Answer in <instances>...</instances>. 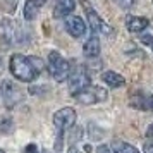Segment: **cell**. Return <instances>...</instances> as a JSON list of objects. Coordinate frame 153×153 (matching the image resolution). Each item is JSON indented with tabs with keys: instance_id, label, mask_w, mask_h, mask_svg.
I'll return each mask as SVG.
<instances>
[{
	"instance_id": "obj_13",
	"label": "cell",
	"mask_w": 153,
	"mask_h": 153,
	"mask_svg": "<svg viewBox=\"0 0 153 153\" xmlns=\"http://www.w3.org/2000/svg\"><path fill=\"white\" fill-rule=\"evenodd\" d=\"M102 79L105 81V84H108V88H120V86H124L126 81L124 77L117 74V72H114V71H107L102 74Z\"/></svg>"
},
{
	"instance_id": "obj_17",
	"label": "cell",
	"mask_w": 153,
	"mask_h": 153,
	"mask_svg": "<svg viewBox=\"0 0 153 153\" xmlns=\"http://www.w3.org/2000/svg\"><path fill=\"white\" fill-rule=\"evenodd\" d=\"M115 4H117L120 9H129L134 5V0H114Z\"/></svg>"
},
{
	"instance_id": "obj_26",
	"label": "cell",
	"mask_w": 153,
	"mask_h": 153,
	"mask_svg": "<svg viewBox=\"0 0 153 153\" xmlns=\"http://www.w3.org/2000/svg\"><path fill=\"white\" fill-rule=\"evenodd\" d=\"M35 153H38V152H35Z\"/></svg>"
},
{
	"instance_id": "obj_11",
	"label": "cell",
	"mask_w": 153,
	"mask_h": 153,
	"mask_svg": "<svg viewBox=\"0 0 153 153\" xmlns=\"http://www.w3.org/2000/svg\"><path fill=\"white\" fill-rule=\"evenodd\" d=\"M2 33H4V38L9 43H17L16 40H19V36H17V24L12 22L10 19H7V17L2 21Z\"/></svg>"
},
{
	"instance_id": "obj_12",
	"label": "cell",
	"mask_w": 153,
	"mask_h": 153,
	"mask_svg": "<svg viewBox=\"0 0 153 153\" xmlns=\"http://www.w3.org/2000/svg\"><path fill=\"white\" fill-rule=\"evenodd\" d=\"M83 52H84V55L90 57V59L98 57V53H100V42H98V36L95 33L86 40V43H84V47H83Z\"/></svg>"
},
{
	"instance_id": "obj_2",
	"label": "cell",
	"mask_w": 153,
	"mask_h": 153,
	"mask_svg": "<svg viewBox=\"0 0 153 153\" xmlns=\"http://www.w3.org/2000/svg\"><path fill=\"white\" fill-rule=\"evenodd\" d=\"M48 72L55 81H65L71 74V64L59 52H50L48 55Z\"/></svg>"
},
{
	"instance_id": "obj_1",
	"label": "cell",
	"mask_w": 153,
	"mask_h": 153,
	"mask_svg": "<svg viewBox=\"0 0 153 153\" xmlns=\"http://www.w3.org/2000/svg\"><path fill=\"white\" fill-rule=\"evenodd\" d=\"M9 69L12 72V76L16 79H19V81H35L36 76L40 74L36 67L33 65L31 62V59L29 57H24L21 53H16V55L10 57V62H9Z\"/></svg>"
},
{
	"instance_id": "obj_5",
	"label": "cell",
	"mask_w": 153,
	"mask_h": 153,
	"mask_svg": "<svg viewBox=\"0 0 153 153\" xmlns=\"http://www.w3.org/2000/svg\"><path fill=\"white\" fill-rule=\"evenodd\" d=\"M105 98H107V91L100 86H93V84H90L79 95H76V100L83 105H95L98 102H103Z\"/></svg>"
},
{
	"instance_id": "obj_24",
	"label": "cell",
	"mask_w": 153,
	"mask_h": 153,
	"mask_svg": "<svg viewBox=\"0 0 153 153\" xmlns=\"http://www.w3.org/2000/svg\"><path fill=\"white\" fill-rule=\"evenodd\" d=\"M36 2H38V4H40V5H43V4H45V2H47V0H36Z\"/></svg>"
},
{
	"instance_id": "obj_15",
	"label": "cell",
	"mask_w": 153,
	"mask_h": 153,
	"mask_svg": "<svg viewBox=\"0 0 153 153\" xmlns=\"http://www.w3.org/2000/svg\"><path fill=\"white\" fill-rule=\"evenodd\" d=\"M112 150H114V153H138V150L134 146H131L126 141H115L112 145Z\"/></svg>"
},
{
	"instance_id": "obj_19",
	"label": "cell",
	"mask_w": 153,
	"mask_h": 153,
	"mask_svg": "<svg viewBox=\"0 0 153 153\" xmlns=\"http://www.w3.org/2000/svg\"><path fill=\"white\" fill-rule=\"evenodd\" d=\"M143 153H153V145L152 143H146L145 148H143Z\"/></svg>"
},
{
	"instance_id": "obj_4",
	"label": "cell",
	"mask_w": 153,
	"mask_h": 153,
	"mask_svg": "<svg viewBox=\"0 0 153 153\" xmlns=\"http://www.w3.org/2000/svg\"><path fill=\"white\" fill-rule=\"evenodd\" d=\"M83 7H84V10H86V17H88V22H90L93 33H102V35H107V36L114 35L112 28L103 21V19H102V17H100V16H98V12L91 7L88 2H83Z\"/></svg>"
},
{
	"instance_id": "obj_25",
	"label": "cell",
	"mask_w": 153,
	"mask_h": 153,
	"mask_svg": "<svg viewBox=\"0 0 153 153\" xmlns=\"http://www.w3.org/2000/svg\"><path fill=\"white\" fill-rule=\"evenodd\" d=\"M0 153H4V150H0Z\"/></svg>"
},
{
	"instance_id": "obj_18",
	"label": "cell",
	"mask_w": 153,
	"mask_h": 153,
	"mask_svg": "<svg viewBox=\"0 0 153 153\" xmlns=\"http://www.w3.org/2000/svg\"><path fill=\"white\" fill-rule=\"evenodd\" d=\"M141 43H143V45H148V47H152V50H153V36L152 35L141 36Z\"/></svg>"
},
{
	"instance_id": "obj_22",
	"label": "cell",
	"mask_w": 153,
	"mask_h": 153,
	"mask_svg": "<svg viewBox=\"0 0 153 153\" xmlns=\"http://www.w3.org/2000/svg\"><path fill=\"white\" fill-rule=\"evenodd\" d=\"M146 136H148V138H152V139H153V124L150 126L148 129H146Z\"/></svg>"
},
{
	"instance_id": "obj_21",
	"label": "cell",
	"mask_w": 153,
	"mask_h": 153,
	"mask_svg": "<svg viewBox=\"0 0 153 153\" xmlns=\"http://www.w3.org/2000/svg\"><path fill=\"white\" fill-rule=\"evenodd\" d=\"M146 107H148V108H150V110L153 112V95L150 98H148V100H146Z\"/></svg>"
},
{
	"instance_id": "obj_16",
	"label": "cell",
	"mask_w": 153,
	"mask_h": 153,
	"mask_svg": "<svg viewBox=\"0 0 153 153\" xmlns=\"http://www.w3.org/2000/svg\"><path fill=\"white\" fill-rule=\"evenodd\" d=\"M17 2L19 0H4V7L7 12H14L16 7H17Z\"/></svg>"
},
{
	"instance_id": "obj_23",
	"label": "cell",
	"mask_w": 153,
	"mask_h": 153,
	"mask_svg": "<svg viewBox=\"0 0 153 153\" xmlns=\"http://www.w3.org/2000/svg\"><path fill=\"white\" fill-rule=\"evenodd\" d=\"M67 153H81V152H79V150H77L76 146H71L69 150H67Z\"/></svg>"
},
{
	"instance_id": "obj_7",
	"label": "cell",
	"mask_w": 153,
	"mask_h": 153,
	"mask_svg": "<svg viewBox=\"0 0 153 153\" xmlns=\"http://www.w3.org/2000/svg\"><path fill=\"white\" fill-rule=\"evenodd\" d=\"M88 86H90V77H88V74H86L84 71H77V72H74V74L69 77V91L74 97L79 95V93H81L84 88H88Z\"/></svg>"
},
{
	"instance_id": "obj_10",
	"label": "cell",
	"mask_w": 153,
	"mask_h": 153,
	"mask_svg": "<svg viewBox=\"0 0 153 153\" xmlns=\"http://www.w3.org/2000/svg\"><path fill=\"white\" fill-rule=\"evenodd\" d=\"M148 24H150V21L146 17H139V16H127V19H126V26L131 33L143 31V29H146Z\"/></svg>"
},
{
	"instance_id": "obj_8",
	"label": "cell",
	"mask_w": 153,
	"mask_h": 153,
	"mask_svg": "<svg viewBox=\"0 0 153 153\" xmlns=\"http://www.w3.org/2000/svg\"><path fill=\"white\" fill-rule=\"evenodd\" d=\"M65 29L74 38H81V36L86 35V24L81 17H76V16H67L65 17Z\"/></svg>"
},
{
	"instance_id": "obj_6",
	"label": "cell",
	"mask_w": 153,
	"mask_h": 153,
	"mask_svg": "<svg viewBox=\"0 0 153 153\" xmlns=\"http://www.w3.org/2000/svg\"><path fill=\"white\" fill-rule=\"evenodd\" d=\"M74 122H76V112H74V108H71V107L60 108L59 112L53 114V126L60 132L71 129L74 126Z\"/></svg>"
},
{
	"instance_id": "obj_3",
	"label": "cell",
	"mask_w": 153,
	"mask_h": 153,
	"mask_svg": "<svg viewBox=\"0 0 153 153\" xmlns=\"http://www.w3.org/2000/svg\"><path fill=\"white\" fill-rule=\"evenodd\" d=\"M0 93H2V98H4V103L7 105V107H16L24 98V91L14 81H10V79H4L2 81Z\"/></svg>"
},
{
	"instance_id": "obj_14",
	"label": "cell",
	"mask_w": 153,
	"mask_h": 153,
	"mask_svg": "<svg viewBox=\"0 0 153 153\" xmlns=\"http://www.w3.org/2000/svg\"><path fill=\"white\" fill-rule=\"evenodd\" d=\"M38 10H40V4L36 0H26V4H24V19L33 21L38 16Z\"/></svg>"
},
{
	"instance_id": "obj_9",
	"label": "cell",
	"mask_w": 153,
	"mask_h": 153,
	"mask_svg": "<svg viewBox=\"0 0 153 153\" xmlns=\"http://www.w3.org/2000/svg\"><path fill=\"white\" fill-rule=\"evenodd\" d=\"M76 7V0H57L53 7V17H67Z\"/></svg>"
},
{
	"instance_id": "obj_20",
	"label": "cell",
	"mask_w": 153,
	"mask_h": 153,
	"mask_svg": "<svg viewBox=\"0 0 153 153\" xmlns=\"http://www.w3.org/2000/svg\"><path fill=\"white\" fill-rule=\"evenodd\" d=\"M97 153H110V150H108V146L102 145L100 148H98V152H97Z\"/></svg>"
}]
</instances>
